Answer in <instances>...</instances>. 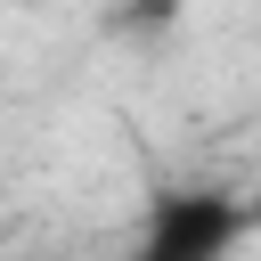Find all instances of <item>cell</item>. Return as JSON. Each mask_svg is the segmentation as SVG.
<instances>
[{"mask_svg":"<svg viewBox=\"0 0 261 261\" xmlns=\"http://www.w3.org/2000/svg\"><path fill=\"white\" fill-rule=\"evenodd\" d=\"M253 228V204L228 188H155L122 261H228Z\"/></svg>","mask_w":261,"mask_h":261,"instance_id":"6da1fadb","label":"cell"}]
</instances>
